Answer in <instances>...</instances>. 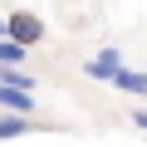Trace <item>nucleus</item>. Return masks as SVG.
Listing matches in <instances>:
<instances>
[{
    "label": "nucleus",
    "instance_id": "1",
    "mask_svg": "<svg viewBox=\"0 0 147 147\" xmlns=\"http://www.w3.org/2000/svg\"><path fill=\"white\" fill-rule=\"evenodd\" d=\"M5 39L30 54V49L44 39V20H39L34 10H10V15H5Z\"/></svg>",
    "mask_w": 147,
    "mask_h": 147
},
{
    "label": "nucleus",
    "instance_id": "2",
    "mask_svg": "<svg viewBox=\"0 0 147 147\" xmlns=\"http://www.w3.org/2000/svg\"><path fill=\"white\" fill-rule=\"evenodd\" d=\"M118 69H127V59H123V49H118V44H103L93 59H84V74H88V79H98V84H108Z\"/></svg>",
    "mask_w": 147,
    "mask_h": 147
},
{
    "label": "nucleus",
    "instance_id": "3",
    "mask_svg": "<svg viewBox=\"0 0 147 147\" xmlns=\"http://www.w3.org/2000/svg\"><path fill=\"white\" fill-rule=\"evenodd\" d=\"M108 84L118 93H127V98H147V69H118Z\"/></svg>",
    "mask_w": 147,
    "mask_h": 147
},
{
    "label": "nucleus",
    "instance_id": "4",
    "mask_svg": "<svg viewBox=\"0 0 147 147\" xmlns=\"http://www.w3.org/2000/svg\"><path fill=\"white\" fill-rule=\"evenodd\" d=\"M0 113H15V118H34V93H15V88H0Z\"/></svg>",
    "mask_w": 147,
    "mask_h": 147
},
{
    "label": "nucleus",
    "instance_id": "5",
    "mask_svg": "<svg viewBox=\"0 0 147 147\" xmlns=\"http://www.w3.org/2000/svg\"><path fill=\"white\" fill-rule=\"evenodd\" d=\"M0 88H15V93H34V88H39V79H34V74H25V69H0Z\"/></svg>",
    "mask_w": 147,
    "mask_h": 147
},
{
    "label": "nucleus",
    "instance_id": "6",
    "mask_svg": "<svg viewBox=\"0 0 147 147\" xmlns=\"http://www.w3.org/2000/svg\"><path fill=\"white\" fill-rule=\"evenodd\" d=\"M25 59H30V54H25L20 44H10V39H0V69H25Z\"/></svg>",
    "mask_w": 147,
    "mask_h": 147
},
{
    "label": "nucleus",
    "instance_id": "7",
    "mask_svg": "<svg viewBox=\"0 0 147 147\" xmlns=\"http://www.w3.org/2000/svg\"><path fill=\"white\" fill-rule=\"evenodd\" d=\"M34 127V118H15V113H0V137H20V132H30Z\"/></svg>",
    "mask_w": 147,
    "mask_h": 147
},
{
    "label": "nucleus",
    "instance_id": "8",
    "mask_svg": "<svg viewBox=\"0 0 147 147\" xmlns=\"http://www.w3.org/2000/svg\"><path fill=\"white\" fill-rule=\"evenodd\" d=\"M127 123H132L137 132H147V108H132V118H127Z\"/></svg>",
    "mask_w": 147,
    "mask_h": 147
},
{
    "label": "nucleus",
    "instance_id": "9",
    "mask_svg": "<svg viewBox=\"0 0 147 147\" xmlns=\"http://www.w3.org/2000/svg\"><path fill=\"white\" fill-rule=\"evenodd\" d=\"M0 39H5V15H0Z\"/></svg>",
    "mask_w": 147,
    "mask_h": 147
}]
</instances>
